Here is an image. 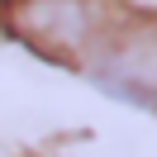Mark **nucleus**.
I'll return each instance as SVG.
<instances>
[{
  "label": "nucleus",
  "instance_id": "f257e3e1",
  "mask_svg": "<svg viewBox=\"0 0 157 157\" xmlns=\"http://www.w3.org/2000/svg\"><path fill=\"white\" fill-rule=\"evenodd\" d=\"M114 19L119 10L109 0H10L5 5V33L19 38L33 57L71 71H86Z\"/></svg>",
  "mask_w": 157,
  "mask_h": 157
},
{
  "label": "nucleus",
  "instance_id": "f03ea898",
  "mask_svg": "<svg viewBox=\"0 0 157 157\" xmlns=\"http://www.w3.org/2000/svg\"><path fill=\"white\" fill-rule=\"evenodd\" d=\"M86 71L105 95L157 114V19L152 14H119L100 52L86 62Z\"/></svg>",
  "mask_w": 157,
  "mask_h": 157
}]
</instances>
